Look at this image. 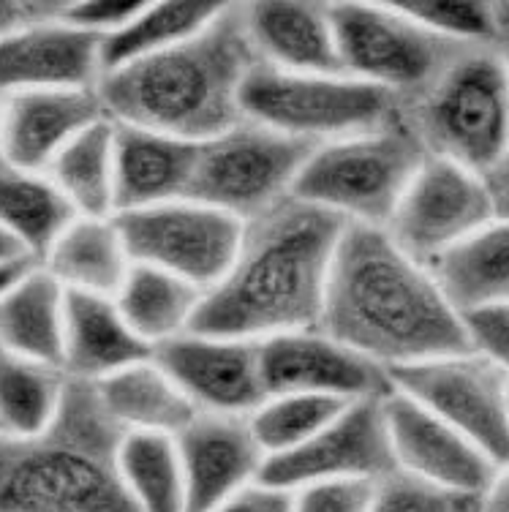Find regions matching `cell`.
I'll return each mask as SVG.
<instances>
[{
    "instance_id": "35",
    "label": "cell",
    "mask_w": 509,
    "mask_h": 512,
    "mask_svg": "<svg viewBox=\"0 0 509 512\" xmlns=\"http://www.w3.org/2000/svg\"><path fill=\"white\" fill-rule=\"evenodd\" d=\"M373 512H482V507L480 496L441 491L398 472L379 485Z\"/></svg>"
},
{
    "instance_id": "2",
    "label": "cell",
    "mask_w": 509,
    "mask_h": 512,
    "mask_svg": "<svg viewBox=\"0 0 509 512\" xmlns=\"http://www.w3.org/2000/svg\"><path fill=\"white\" fill-rule=\"evenodd\" d=\"M346 221L297 197L251 218L229 273L196 311L191 333L265 341L322 325Z\"/></svg>"
},
{
    "instance_id": "3",
    "label": "cell",
    "mask_w": 509,
    "mask_h": 512,
    "mask_svg": "<svg viewBox=\"0 0 509 512\" xmlns=\"http://www.w3.org/2000/svg\"><path fill=\"white\" fill-rule=\"evenodd\" d=\"M259 63L245 3H224L196 36L109 71L96 90L112 123L205 145L245 120V79Z\"/></svg>"
},
{
    "instance_id": "18",
    "label": "cell",
    "mask_w": 509,
    "mask_h": 512,
    "mask_svg": "<svg viewBox=\"0 0 509 512\" xmlns=\"http://www.w3.org/2000/svg\"><path fill=\"white\" fill-rule=\"evenodd\" d=\"M186 474L188 512H213L240 488L262 477L267 455L248 417L199 412L175 436Z\"/></svg>"
},
{
    "instance_id": "40",
    "label": "cell",
    "mask_w": 509,
    "mask_h": 512,
    "mask_svg": "<svg viewBox=\"0 0 509 512\" xmlns=\"http://www.w3.org/2000/svg\"><path fill=\"white\" fill-rule=\"evenodd\" d=\"M63 14V3H39V0H0V39L36 22L55 20Z\"/></svg>"
},
{
    "instance_id": "37",
    "label": "cell",
    "mask_w": 509,
    "mask_h": 512,
    "mask_svg": "<svg viewBox=\"0 0 509 512\" xmlns=\"http://www.w3.org/2000/svg\"><path fill=\"white\" fill-rule=\"evenodd\" d=\"M471 349L509 376V303L463 316Z\"/></svg>"
},
{
    "instance_id": "9",
    "label": "cell",
    "mask_w": 509,
    "mask_h": 512,
    "mask_svg": "<svg viewBox=\"0 0 509 512\" xmlns=\"http://www.w3.org/2000/svg\"><path fill=\"white\" fill-rule=\"evenodd\" d=\"M316 148V142L245 118L202 145L188 199L248 224L281 199L292 197L294 183Z\"/></svg>"
},
{
    "instance_id": "39",
    "label": "cell",
    "mask_w": 509,
    "mask_h": 512,
    "mask_svg": "<svg viewBox=\"0 0 509 512\" xmlns=\"http://www.w3.org/2000/svg\"><path fill=\"white\" fill-rule=\"evenodd\" d=\"M213 512H294V491L259 477L251 485L240 488L235 496H229Z\"/></svg>"
},
{
    "instance_id": "15",
    "label": "cell",
    "mask_w": 509,
    "mask_h": 512,
    "mask_svg": "<svg viewBox=\"0 0 509 512\" xmlns=\"http://www.w3.org/2000/svg\"><path fill=\"white\" fill-rule=\"evenodd\" d=\"M199 412L251 417L267 401L259 341L183 333L153 352Z\"/></svg>"
},
{
    "instance_id": "10",
    "label": "cell",
    "mask_w": 509,
    "mask_h": 512,
    "mask_svg": "<svg viewBox=\"0 0 509 512\" xmlns=\"http://www.w3.org/2000/svg\"><path fill=\"white\" fill-rule=\"evenodd\" d=\"M392 390L409 395L499 469L509 466V376L477 352L392 368Z\"/></svg>"
},
{
    "instance_id": "6",
    "label": "cell",
    "mask_w": 509,
    "mask_h": 512,
    "mask_svg": "<svg viewBox=\"0 0 509 512\" xmlns=\"http://www.w3.org/2000/svg\"><path fill=\"white\" fill-rule=\"evenodd\" d=\"M425 158L403 120L384 131L324 142L308 158L292 197L330 210L346 224L384 229Z\"/></svg>"
},
{
    "instance_id": "5",
    "label": "cell",
    "mask_w": 509,
    "mask_h": 512,
    "mask_svg": "<svg viewBox=\"0 0 509 512\" xmlns=\"http://www.w3.org/2000/svg\"><path fill=\"white\" fill-rule=\"evenodd\" d=\"M403 123L425 153L496 172L509 153V63L499 44H474L452 60L420 99L403 104Z\"/></svg>"
},
{
    "instance_id": "24",
    "label": "cell",
    "mask_w": 509,
    "mask_h": 512,
    "mask_svg": "<svg viewBox=\"0 0 509 512\" xmlns=\"http://www.w3.org/2000/svg\"><path fill=\"white\" fill-rule=\"evenodd\" d=\"M66 289L41 265L28 267L0 295V346L63 368Z\"/></svg>"
},
{
    "instance_id": "32",
    "label": "cell",
    "mask_w": 509,
    "mask_h": 512,
    "mask_svg": "<svg viewBox=\"0 0 509 512\" xmlns=\"http://www.w3.org/2000/svg\"><path fill=\"white\" fill-rule=\"evenodd\" d=\"M120 474L139 512H188L175 436L128 431L120 447Z\"/></svg>"
},
{
    "instance_id": "28",
    "label": "cell",
    "mask_w": 509,
    "mask_h": 512,
    "mask_svg": "<svg viewBox=\"0 0 509 512\" xmlns=\"http://www.w3.org/2000/svg\"><path fill=\"white\" fill-rule=\"evenodd\" d=\"M202 300L205 292L199 286L150 265L131 267V273L115 295V303L128 327L147 346H153V352L156 346L167 344L177 335L191 333Z\"/></svg>"
},
{
    "instance_id": "25",
    "label": "cell",
    "mask_w": 509,
    "mask_h": 512,
    "mask_svg": "<svg viewBox=\"0 0 509 512\" xmlns=\"http://www.w3.org/2000/svg\"><path fill=\"white\" fill-rule=\"evenodd\" d=\"M41 267L55 278L66 292L115 297L131 273V256L123 243L115 216H79L58 243L49 248Z\"/></svg>"
},
{
    "instance_id": "45",
    "label": "cell",
    "mask_w": 509,
    "mask_h": 512,
    "mask_svg": "<svg viewBox=\"0 0 509 512\" xmlns=\"http://www.w3.org/2000/svg\"><path fill=\"white\" fill-rule=\"evenodd\" d=\"M0 161H3V142H0Z\"/></svg>"
},
{
    "instance_id": "14",
    "label": "cell",
    "mask_w": 509,
    "mask_h": 512,
    "mask_svg": "<svg viewBox=\"0 0 509 512\" xmlns=\"http://www.w3.org/2000/svg\"><path fill=\"white\" fill-rule=\"evenodd\" d=\"M259 360L267 398L322 395L352 404L392 393L387 368L357 355L319 327L259 341Z\"/></svg>"
},
{
    "instance_id": "13",
    "label": "cell",
    "mask_w": 509,
    "mask_h": 512,
    "mask_svg": "<svg viewBox=\"0 0 509 512\" xmlns=\"http://www.w3.org/2000/svg\"><path fill=\"white\" fill-rule=\"evenodd\" d=\"M384 401L387 398H368L346 404L314 439L292 453L267 458L262 480L289 491L330 480H390L401 466L392 447Z\"/></svg>"
},
{
    "instance_id": "38",
    "label": "cell",
    "mask_w": 509,
    "mask_h": 512,
    "mask_svg": "<svg viewBox=\"0 0 509 512\" xmlns=\"http://www.w3.org/2000/svg\"><path fill=\"white\" fill-rule=\"evenodd\" d=\"M145 3L126 0H90V3H63V20L107 39L137 17Z\"/></svg>"
},
{
    "instance_id": "21",
    "label": "cell",
    "mask_w": 509,
    "mask_h": 512,
    "mask_svg": "<svg viewBox=\"0 0 509 512\" xmlns=\"http://www.w3.org/2000/svg\"><path fill=\"white\" fill-rule=\"evenodd\" d=\"M256 55L292 74H346L330 3H245Z\"/></svg>"
},
{
    "instance_id": "19",
    "label": "cell",
    "mask_w": 509,
    "mask_h": 512,
    "mask_svg": "<svg viewBox=\"0 0 509 512\" xmlns=\"http://www.w3.org/2000/svg\"><path fill=\"white\" fill-rule=\"evenodd\" d=\"M107 118L96 88L30 90L0 101L3 158L14 167L47 172L60 150Z\"/></svg>"
},
{
    "instance_id": "44",
    "label": "cell",
    "mask_w": 509,
    "mask_h": 512,
    "mask_svg": "<svg viewBox=\"0 0 509 512\" xmlns=\"http://www.w3.org/2000/svg\"><path fill=\"white\" fill-rule=\"evenodd\" d=\"M28 267H33V265L28 262V265L3 267V270H0V295H3V292H6V289H9V286L14 284V281H17V278H20L25 270H28Z\"/></svg>"
},
{
    "instance_id": "20",
    "label": "cell",
    "mask_w": 509,
    "mask_h": 512,
    "mask_svg": "<svg viewBox=\"0 0 509 512\" xmlns=\"http://www.w3.org/2000/svg\"><path fill=\"white\" fill-rule=\"evenodd\" d=\"M118 126V123H115ZM199 142L147 128L115 131V216L188 199L199 164Z\"/></svg>"
},
{
    "instance_id": "7",
    "label": "cell",
    "mask_w": 509,
    "mask_h": 512,
    "mask_svg": "<svg viewBox=\"0 0 509 512\" xmlns=\"http://www.w3.org/2000/svg\"><path fill=\"white\" fill-rule=\"evenodd\" d=\"M248 120L316 145L398 126L403 104L384 88L349 74H292L259 63L245 79Z\"/></svg>"
},
{
    "instance_id": "36",
    "label": "cell",
    "mask_w": 509,
    "mask_h": 512,
    "mask_svg": "<svg viewBox=\"0 0 509 512\" xmlns=\"http://www.w3.org/2000/svg\"><path fill=\"white\" fill-rule=\"evenodd\" d=\"M379 485L368 480H330L294 491V512H373Z\"/></svg>"
},
{
    "instance_id": "31",
    "label": "cell",
    "mask_w": 509,
    "mask_h": 512,
    "mask_svg": "<svg viewBox=\"0 0 509 512\" xmlns=\"http://www.w3.org/2000/svg\"><path fill=\"white\" fill-rule=\"evenodd\" d=\"M69 376L63 368L0 346V434L33 436L58 414Z\"/></svg>"
},
{
    "instance_id": "34",
    "label": "cell",
    "mask_w": 509,
    "mask_h": 512,
    "mask_svg": "<svg viewBox=\"0 0 509 512\" xmlns=\"http://www.w3.org/2000/svg\"><path fill=\"white\" fill-rule=\"evenodd\" d=\"M412 20L458 44H499V3L466 0H406L395 3Z\"/></svg>"
},
{
    "instance_id": "4",
    "label": "cell",
    "mask_w": 509,
    "mask_h": 512,
    "mask_svg": "<svg viewBox=\"0 0 509 512\" xmlns=\"http://www.w3.org/2000/svg\"><path fill=\"white\" fill-rule=\"evenodd\" d=\"M126 434L96 384L69 379L44 431L0 434V512H139L120 474Z\"/></svg>"
},
{
    "instance_id": "23",
    "label": "cell",
    "mask_w": 509,
    "mask_h": 512,
    "mask_svg": "<svg viewBox=\"0 0 509 512\" xmlns=\"http://www.w3.org/2000/svg\"><path fill=\"white\" fill-rule=\"evenodd\" d=\"M425 267L461 316L509 303V218L490 221Z\"/></svg>"
},
{
    "instance_id": "17",
    "label": "cell",
    "mask_w": 509,
    "mask_h": 512,
    "mask_svg": "<svg viewBox=\"0 0 509 512\" xmlns=\"http://www.w3.org/2000/svg\"><path fill=\"white\" fill-rule=\"evenodd\" d=\"M101 36L63 20H44L0 39V101L30 90L96 88Z\"/></svg>"
},
{
    "instance_id": "41",
    "label": "cell",
    "mask_w": 509,
    "mask_h": 512,
    "mask_svg": "<svg viewBox=\"0 0 509 512\" xmlns=\"http://www.w3.org/2000/svg\"><path fill=\"white\" fill-rule=\"evenodd\" d=\"M499 22V47L509 63V3H499ZM485 180H488V188L490 194H493V202H496V210H499V218H509V153L499 167H496V172H490Z\"/></svg>"
},
{
    "instance_id": "26",
    "label": "cell",
    "mask_w": 509,
    "mask_h": 512,
    "mask_svg": "<svg viewBox=\"0 0 509 512\" xmlns=\"http://www.w3.org/2000/svg\"><path fill=\"white\" fill-rule=\"evenodd\" d=\"M77 210L44 172L0 161V232L41 265L58 237L77 221Z\"/></svg>"
},
{
    "instance_id": "30",
    "label": "cell",
    "mask_w": 509,
    "mask_h": 512,
    "mask_svg": "<svg viewBox=\"0 0 509 512\" xmlns=\"http://www.w3.org/2000/svg\"><path fill=\"white\" fill-rule=\"evenodd\" d=\"M221 9L224 3H145L126 28L101 39V77L183 44Z\"/></svg>"
},
{
    "instance_id": "1",
    "label": "cell",
    "mask_w": 509,
    "mask_h": 512,
    "mask_svg": "<svg viewBox=\"0 0 509 512\" xmlns=\"http://www.w3.org/2000/svg\"><path fill=\"white\" fill-rule=\"evenodd\" d=\"M319 330L387 371L474 352L431 270L365 224H349L338 243Z\"/></svg>"
},
{
    "instance_id": "12",
    "label": "cell",
    "mask_w": 509,
    "mask_h": 512,
    "mask_svg": "<svg viewBox=\"0 0 509 512\" xmlns=\"http://www.w3.org/2000/svg\"><path fill=\"white\" fill-rule=\"evenodd\" d=\"M499 218L488 180L444 158H425L395 207L387 235L417 259L431 265L447 248Z\"/></svg>"
},
{
    "instance_id": "11",
    "label": "cell",
    "mask_w": 509,
    "mask_h": 512,
    "mask_svg": "<svg viewBox=\"0 0 509 512\" xmlns=\"http://www.w3.org/2000/svg\"><path fill=\"white\" fill-rule=\"evenodd\" d=\"M134 265L161 267L210 292L229 273L243 221L191 199L115 216Z\"/></svg>"
},
{
    "instance_id": "43",
    "label": "cell",
    "mask_w": 509,
    "mask_h": 512,
    "mask_svg": "<svg viewBox=\"0 0 509 512\" xmlns=\"http://www.w3.org/2000/svg\"><path fill=\"white\" fill-rule=\"evenodd\" d=\"M28 262L30 265H36V262H33V259L6 235V232H0V270L14 265H28Z\"/></svg>"
},
{
    "instance_id": "22",
    "label": "cell",
    "mask_w": 509,
    "mask_h": 512,
    "mask_svg": "<svg viewBox=\"0 0 509 512\" xmlns=\"http://www.w3.org/2000/svg\"><path fill=\"white\" fill-rule=\"evenodd\" d=\"M153 357L120 314L115 297L66 292L63 371L77 382L98 384Z\"/></svg>"
},
{
    "instance_id": "27",
    "label": "cell",
    "mask_w": 509,
    "mask_h": 512,
    "mask_svg": "<svg viewBox=\"0 0 509 512\" xmlns=\"http://www.w3.org/2000/svg\"><path fill=\"white\" fill-rule=\"evenodd\" d=\"M96 390L101 404L126 431L177 436L199 414L194 401L153 357L98 382Z\"/></svg>"
},
{
    "instance_id": "29",
    "label": "cell",
    "mask_w": 509,
    "mask_h": 512,
    "mask_svg": "<svg viewBox=\"0 0 509 512\" xmlns=\"http://www.w3.org/2000/svg\"><path fill=\"white\" fill-rule=\"evenodd\" d=\"M115 131L109 118L98 120L60 150L47 175L77 216H115Z\"/></svg>"
},
{
    "instance_id": "16",
    "label": "cell",
    "mask_w": 509,
    "mask_h": 512,
    "mask_svg": "<svg viewBox=\"0 0 509 512\" xmlns=\"http://www.w3.org/2000/svg\"><path fill=\"white\" fill-rule=\"evenodd\" d=\"M392 447L403 474L441 491L482 496L499 466L458 434L450 423L428 412L409 395L392 390L384 401Z\"/></svg>"
},
{
    "instance_id": "8",
    "label": "cell",
    "mask_w": 509,
    "mask_h": 512,
    "mask_svg": "<svg viewBox=\"0 0 509 512\" xmlns=\"http://www.w3.org/2000/svg\"><path fill=\"white\" fill-rule=\"evenodd\" d=\"M330 20L349 77L371 82L401 104L420 99L466 47L433 33L395 3H330Z\"/></svg>"
},
{
    "instance_id": "33",
    "label": "cell",
    "mask_w": 509,
    "mask_h": 512,
    "mask_svg": "<svg viewBox=\"0 0 509 512\" xmlns=\"http://www.w3.org/2000/svg\"><path fill=\"white\" fill-rule=\"evenodd\" d=\"M343 406V401L322 395H273L248 417V423L267 458H275L314 439L341 414Z\"/></svg>"
},
{
    "instance_id": "42",
    "label": "cell",
    "mask_w": 509,
    "mask_h": 512,
    "mask_svg": "<svg viewBox=\"0 0 509 512\" xmlns=\"http://www.w3.org/2000/svg\"><path fill=\"white\" fill-rule=\"evenodd\" d=\"M482 512H509V466L499 469L488 491L480 496Z\"/></svg>"
}]
</instances>
